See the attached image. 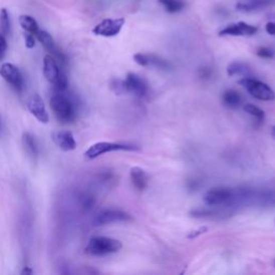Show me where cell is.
<instances>
[{"instance_id": "obj_1", "label": "cell", "mask_w": 275, "mask_h": 275, "mask_svg": "<svg viewBox=\"0 0 275 275\" xmlns=\"http://www.w3.org/2000/svg\"><path fill=\"white\" fill-rule=\"evenodd\" d=\"M50 106L62 124H70L76 118V104L66 94V90L56 91L50 99Z\"/></svg>"}, {"instance_id": "obj_2", "label": "cell", "mask_w": 275, "mask_h": 275, "mask_svg": "<svg viewBox=\"0 0 275 275\" xmlns=\"http://www.w3.org/2000/svg\"><path fill=\"white\" fill-rule=\"evenodd\" d=\"M43 75L52 85H54L56 91L67 90L69 82L67 74L59 67V63L52 55H45L43 60Z\"/></svg>"}, {"instance_id": "obj_3", "label": "cell", "mask_w": 275, "mask_h": 275, "mask_svg": "<svg viewBox=\"0 0 275 275\" xmlns=\"http://www.w3.org/2000/svg\"><path fill=\"white\" fill-rule=\"evenodd\" d=\"M123 247L120 241L109 236H93L85 247V253L89 256L101 257L117 253Z\"/></svg>"}, {"instance_id": "obj_4", "label": "cell", "mask_w": 275, "mask_h": 275, "mask_svg": "<svg viewBox=\"0 0 275 275\" xmlns=\"http://www.w3.org/2000/svg\"><path fill=\"white\" fill-rule=\"evenodd\" d=\"M233 200L234 189L229 187H213L203 197V201L209 208H231Z\"/></svg>"}, {"instance_id": "obj_5", "label": "cell", "mask_w": 275, "mask_h": 275, "mask_svg": "<svg viewBox=\"0 0 275 275\" xmlns=\"http://www.w3.org/2000/svg\"><path fill=\"white\" fill-rule=\"evenodd\" d=\"M240 85L245 88L248 94L260 101H273L275 100V91L268 85L257 79L246 76L239 81Z\"/></svg>"}, {"instance_id": "obj_6", "label": "cell", "mask_w": 275, "mask_h": 275, "mask_svg": "<svg viewBox=\"0 0 275 275\" xmlns=\"http://www.w3.org/2000/svg\"><path fill=\"white\" fill-rule=\"evenodd\" d=\"M116 151H128V152H135L140 151V149L132 144H125V143H116V142H97L86 150L84 153L85 158L91 160L99 156L104 155L106 153L116 152Z\"/></svg>"}, {"instance_id": "obj_7", "label": "cell", "mask_w": 275, "mask_h": 275, "mask_svg": "<svg viewBox=\"0 0 275 275\" xmlns=\"http://www.w3.org/2000/svg\"><path fill=\"white\" fill-rule=\"evenodd\" d=\"M132 217L128 213L119 210H105L99 214L93 220L94 226H104L114 223H127L131 221Z\"/></svg>"}, {"instance_id": "obj_8", "label": "cell", "mask_w": 275, "mask_h": 275, "mask_svg": "<svg viewBox=\"0 0 275 275\" xmlns=\"http://www.w3.org/2000/svg\"><path fill=\"white\" fill-rule=\"evenodd\" d=\"M0 75L3 79L17 90L22 91L24 88V79L20 71V69L10 63H5L0 67Z\"/></svg>"}, {"instance_id": "obj_9", "label": "cell", "mask_w": 275, "mask_h": 275, "mask_svg": "<svg viewBox=\"0 0 275 275\" xmlns=\"http://www.w3.org/2000/svg\"><path fill=\"white\" fill-rule=\"evenodd\" d=\"M125 25V19H105L93 29V34L101 37H115Z\"/></svg>"}, {"instance_id": "obj_10", "label": "cell", "mask_w": 275, "mask_h": 275, "mask_svg": "<svg viewBox=\"0 0 275 275\" xmlns=\"http://www.w3.org/2000/svg\"><path fill=\"white\" fill-rule=\"evenodd\" d=\"M37 39L39 40V42L42 44V47L45 49V51L49 52V54L54 57L59 64L66 65L67 64V59L66 56L64 55V53L58 49L56 45L53 37L45 30H39L36 35Z\"/></svg>"}, {"instance_id": "obj_11", "label": "cell", "mask_w": 275, "mask_h": 275, "mask_svg": "<svg viewBox=\"0 0 275 275\" xmlns=\"http://www.w3.org/2000/svg\"><path fill=\"white\" fill-rule=\"evenodd\" d=\"M27 108L28 111L32 113V115H34L40 123H49L50 115L47 111V108H45L43 99L39 94H34L29 98V100L27 102Z\"/></svg>"}, {"instance_id": "obj_12", "label": "cell", "mask_w": 275, "mask_h": 275, "mask_svg": "<svg viewBox=\"0 0 275 275\" xmlns=\"http://www.w3.org/2000/svg\"><path fill=\"white\" fill-rule=\"evenodd\" d=\"M124 82H125L127 93H131L140 98L144 97L148 94V90H149L148 84L145 83V81L138 74L132 72L128 73Z\"/></svg>"}, {"instance_id": "obj_13", "label": "cell", "mask_w": 275, "mask_h": 275, "mask_svg": "<svg viewBox=\"0 0 275 275\" xmlns=\"http://www.w3.org/2000/svg\"><path fill=\"white\" fill-rule=\"evenodd\" d=\"M258 32V28L256 26L249 25L247 23L239 22L235 24L228 25L223 28L219 32V36H253Z\"/></svg>"}, {"instance_id": "obj_14", "label": "cell", "mask_w": 275, "mask_h": 275, "mask_svg": "<svg viewBox=\"0 0 275 275\" xmlns=\"http://www.w3.org/2000/svg\"><path fill=\"white\" fill-rule=\"evenodd\" d=\"M52 139L57 147L64 152L74 151L78 147L73 133L69 130H59L53 132Z\"/></svg>"}, {"instance_id": "obj_15", "label": "cell", "mask_w": 275, "mask_h": 275, "mask_svg": "<svg viewBox=\"0 0 275 275\" xmlns=\"http://www.w3.org/2000/svg\"><path fill=\"white\" fill-rule=\"evenodd\" d=\"M130 179L133 187L139 190V192H143V190L148 187L149 183V177L147 172L139 167H133L130 170Z\"/></svg>"}, {"instance_id": "obj_16", "label": "cell", "mask_w": 275, "mask_h": 275, "mask_svg": "<svg viewBox=\"0 0 275 275\" xmlns=\"http://www.w3.org/2000/svg\"><path fill=\"white\" fill-rule=\"evenodd\" d=\"M275 0H248V2L239 3L236 5V10L242 12H253L263 9L265 7L273 5Z\"/></svg>"}, {"instance_id": "obj_17", "label": "cell", "mask_w": 275, "mask_h": 275, "mask_svg": "<svg viewBox=\"0 0 275 275\" xmlns=\"http://www.w3.org/2000/svg\"><path fill=\"white\" fill-rule=\"evenodd\" d=\"M22 143L26 154L35 160L38 157V154H39V150H38V144L35 136L30 132H24L22 136Z\"/></svg>"}, {"instance_id": "obj_18", "label": "cell", "mask_w": 275, "mask_h": 275, "mask_svg": "<svg viewBox=\"0 0 275 275\" xmlns=\"http://www.w3.org/2000/svg\"><path fill=\"white\" fill-rule=\"evenodd\" d=\"M223 101L228 108L236 109L241 105L242 98L238 91H235L233 89H228L223 94Z\"/></svg>"}, {"instance_id": "obj_19", "label": "cell", "mask_w": 275, "mask_h": 275, "mask_svg": "<svg viewBox=\"0 0 275 275\" xmlns=\"http://www.w3.org/2000/svg\"><path fill=\"white\" fill-rule=\"evenodd\" d=\"M227 73L229 76L241 75L243 78H246L250 73V68L244 63L234 62L227 68Z\"/></svg>"}, {"instance_id": "obj_20", "label": "cell", "mask_w": 275, "mask_h": 275, "mask_svg": "<svg viewBox=\"0 0 275 275\" xmlns=\"http://www.w3.org/2000/svg\"><path fill=\"white\" fill-rule=\"evenodd\" d=\"M20 25L22 26L23 29L25 30L26 33L33 34L35 36L40 30L37 21L34 18L29 17V15H21V17H20Z\"/></svg>"}, {"instance_id": "obj_21", "label": "cell", "mask_w": 275, "mask_h": 275, "mask_svg": "<svg viewBox=\"0 0 275 275\" xmlns=\"http://www.w3.org/2000/svg\"><path fill=\"white\" fill-rule=\"evenodd\" d=\"M158 3L162 5L168 13H178L181 12L185 8L184 0H158Z\"/></svg>"}, {"instance_id": "obj_22", "label": "cell", "mask_w": 275, "mask_h": 275, "mask_svg": "<svg viewBox=\"0 0 275 275\" xmlns=\"http://www.w3.org/2000/svg\"><path fill=\"white\" fill-rule=\"evenodd\" d=\"M10 32H11V23H10L9 12L7 11V9H2L0 10V34L7 37L10 35Z\"/></svg>"}, {"instance_id": "obj_23", "label": "cell", "mask_w": 275, "mask_h": 275, "mask_svg": "<svg viewBox=\"0 0 275 275\" xmlns=\"http://www.w3.org/2000/svg\"><path fill=\"white\" fill-rule=\"evenodd\" d=\"M243 109H244V111H245L247 114H249L250 116L255 117L258 121H263V119H264V112L260 108H258L257 105L251 104V103H247V104L244 105Z\"/></svg>"}, {"instance_id": "obj_24", "label": "cell", "mask_w": 275, "mask_h": 275, "mask_svg": "<svg viewBox=\"0 0 275 275\" xmlns=\"http://www.w3.org/2000/svg\"><path fill=\"white\" fill-rule=\"evenodd\" d=\"M111 88L116 95H121V94L127 93V89H126V86H125V82L121 81V80H118V79L112 80Z\"/></svg>"}, {"instance_id": "obj_25", "label": "cell", "mask_w": 275, "mask_h": 275, "mask_svg": "<svg viewBox=\"0 0 275 275\" xmlns=\"http://www.w3.org/2000/svg\"><path fill=\"white\" fill-rule=\"evenodd\" d=\"M257 55L264 59H271L274 57V51L266 47H261L257 50Z\"/></svg>"}, {"instance_id": "obj_26", "label": "cell", "mask_w": 275, "mask_h": 275, "mask_svg": "<svg viewBox=\"0 0 275 275\" xmlns=\"http://www.w3.org/2000/svg\"><path fill=\"white\" fill-rule=\"evenodd\" d=\"M133 59H134V62L138 65H140L142 67H148L149 66L148 54H142V53H138V54H135L133 56Z\"/></svg>"}, {"instance_id": "obj_27", "label": "cell", "mask_w": 275, "mask_h": 275, "mask_svg": "<svg viewBox=\"0 0 275 275\" xmlns=\"http://www.w3.org/2000/svg\"><path fill=\"white\" fill-rule=\"evenodd\" d=\"M7 50H8V43L6 40V37L0 34V60L6 56Z\"/></svg>"}, {"instance_id": "obj_28", "label": "cell", "mask_w": 275, "mask_h": 275, "mask_svg": "<svg viewBox=\"0 0 275 275\" xmlns=\"http://www.w3.org/2000/svg\"><path fill=\"white\" fill-rule=\"evenodd\" d=\"M35 35L26 33L25 34V45L28 49H33L36 44V39H35Z\"/></svg>"}, {"instance_id": "obj_29", "label": "cell", "mask_w": 275, "mask_h": 275, "mask_svg": "<svg viewBox=\"0 0 275 275\" xmlns=\"http://www.w3.org/2000/svg\"><path fill=\"white\" fill-rule=\"evenodd\" d=\"M206 230H208V228H206V227H201V228L198 229V230L193 231L192 233H190V234L188 235V238H189V239H195V238H197L198 235H200V234L204 233Z\"/></svg>"}, {"instance_id": "obj_30", "label": "cell", "mask_w": 275, "mask_h": 275, "mask_svg": "<svg viewBox=\"0 0 275 275\" xmlns=\"http://www.w3.org/2000/svg\"><path fill=\"white\" fill-rule=\"evenodd\" d=\"M265 30L269 35L275 37V22H269L268 24L265 25Z\"/></svg>"}, {"instance_id": "obj_31", "label": "cell", "mask_w": 275, "mask_h": 275, "mask_svg": "<svg viewBox=\"0 0 275 275\" xmlns=\"http://www.w3.org/2000/svg\"><path fill=\"white\" fill-rule=\"evenodd\" d=\"M25 273H26V274H33V271H32V270H28V269H26V268H25V269H24V271L22 272V274H25Z\"/></svg>"}, {"instance_id": "obj_32", "label": "cell", "mask_w": 275, "mask_h": 275, "mask_svg": "<svg viewBox=\"0 0 275 275\" xmlns=\"http://www.w3.org/2000/svg\"><path fill=\"white\" fill-rule=\"evenodd\" d=\"M271 134H272V136H273L274 139H275V126H273V128H272V130H271Z\"/></svg>"}]
</instances>
